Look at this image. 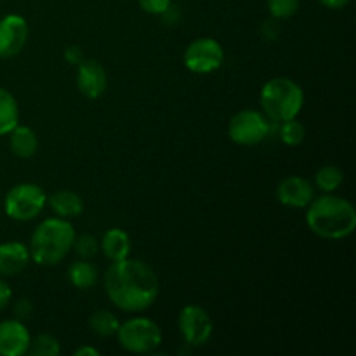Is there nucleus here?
<instances>
[{
    "label": "nucleus",
    "instance_id": "obj_12",
    "mask_svg": "<svg viewBox=\"0 0 356 356\" xmlns=\"http://www.w3.org/2000/svg\"><path fill=\"white\" fill-rule=\"evenodd\" d=\"M31 336L21 320H3L0 322V356L28 355Z\"/></svg>",
    "mask_w": 356,
    "mask_h": 356
},
{
    "label": "nucleus",
    "instance_id": "obj_30",
    "mask_svg": "<svg viewBox=\"0 0 356 356\" xmlns=\"http://www.w3.org/2000/svg\"><path fill=\"white\" fill-rule=\"evenodd\" d=\"M318 2L327 9H343L350 3V0H318Z\"/></svg>",
    "mask_w": 356,
    "mask_h": 356
},
{
    "label": "nucleus",
    "instance_id": "obj_5",
    "mask_svg": "<svg viewBox=\"0 0 356 356\" xmlns=\"http://www.w3.org/2000/svg\"><path fill=\"white\" fill-rule=\"evenodd\" d=\"M117 339L129 353H152L162 343V330L146 316H134L118 325Z\"/></svg>",
    "mask_w": 356,
    "mask_h": 356
},
{
    "label": "nucleus",
    "instance_id": "obj_19",
    "mask_svg": "<svg viewBox=\"0 0 356 356\" xmlns=\"http://www.w3.org/2000/svg\"><path fill=\"white\" fill-rule=\"evenodd\" d=\"M68 278L73 287L80 289V291H87L97 282V268L87 259L75 261L70 266Z\"/></svg>",
    "mask_w": 356,
    "mask_h": 356
},
{
    "label": "nucleus",
    "instance_id": "obj_27",
    "mask_svg": "<svg viewBox=\"0 0 356 356\" xmlns=\"http://www.w3.org/2000/svg\"><path fill=\"white\" fill-rule=\"evenodd\" d=\"M10 299H13V291H10L9 284L0 278V309L7 308L10 302Z\"/></svg>",
    "mask_w": 356,
    "mask_h": 356
},
{
    "label": "nucleus",
    "instance_id": "obj_11",
    "mask_svg": "<svg viewBox=\"0 0 356 356\" xmlns=\"http://www.w3.org/2000/svg\"><path fill=\"white\" fill-rule=\"evenodd\" d=\"M277 198L285 207L306 209L315 198V188L305 177L289 176L277 186Z\"/></svg>",
    "mask_w": 356,
    "mask_h": 356
},
{
    "label": "nucleus",
    "instance_id": "obj_2",
    "mask_svg": "<svg viewBox=\"0 0 356 356\" xmlns=\"http://www.w3.org/2000/svg\"><path fill=\"white\" fill-rule=\"evenodd\" d=\"M306 209V225L320 238L343 240L356 229V209L348 198L325 193Z\"/></svg>",
    "mask_w": 356,
    "mask_h": 356
},
{
    "label": "nucleus",
    "instance_id": "obj_31",
    "mask_svg": "<svg viewBox=\"0 0 356 356\" xmlns=\"http://www.w3.org/2000/svg\"><path fill=\"white\" fill-rule=\"evenodd\" d=\"M73 355L75 356H99V351L92 346H82V348H79V350L73 351Z\"/></svg>",
    "mask_w": 356,
    "mask_h": 356
},
{
    "label": "nucleus",
    "instance_id": "obj_17",
    "mask_svg": "<svg viewBox=\"0 0 356 356\" xmlns=\"http://www.w3.org/2000/svg\"><path fill=\"white\" fill-rule=\"evenodd\" d=\"M9 145L17 159H31L38 149V139L33 129L17 124L9 132Z\"/></svg>",
    "mask_w": 356,
    "mask_h": 356
},
{
    "label": "nucleus",
    "instance_id": "obj_24",
    "mask_svg": "<svg viewBox=\"0 0 356 356\" xmlns=\"http://www.w3.org/2000/svg\"><path fill=\"white\" fill-rule=\"evenodd\" d=\"M268 10L275 19H289L299 10L301 0H266Z\"/></svg>",
    "mask_w": 356,
    "mask_h": 356
},
{
    "label": "nucleus",
    "instance_id": "obj_21",
    "mask_svg": "<svg viewBox=\"0 0 356 356\" xmlns=\"http://www.w3.org/2000/svg\"><path fill=\"white\" fill-rule=\"evenodd\" d=\"M344 172L336 165H323L315 176V186L322 193H334L343 184Z\"/></svg>",
    "mask_w": 356,
    "mask_h": 356
},
{
    "label": "nucleus",
    "instance_id": "obj_29",
    "mask_svg": "<svg viewBox=\"0 0 356 356\" xmlns=\"http://www.w3.org/2000/svg\"><path fill=\"white\" fill-rule=\"evenodd\" d=\"M65 58H66V61L70 63V65H79V63L83 59L82 58V49H80L79 45H72V47L66 49Z\"/></svg>",
    "mask_w": 356,
    "mask_h": 356
},
{
    "label": "nucleus",
    "instance_id": "obj_15",
    "mask_svg": "<svg viewBox=\"0 0 356 356\" xmlns=\"http://www.w3.org/2000/svg\"><path fill=\"white\" fill-rule=\"evenodd\" d=\"M99 247L106 259H110L111 263H117V261L129 257V254H131V236L120 228H110L103 235Z\"/></svg>",
    "mask_w": 356,
    "mask_h": 356
},
{
    "label": "nucleus",
    "instance_id": "obj_20",
    "mask_svg": "<svg viewBox=\"0 0 356 356\" xmlns=\"http://www.w3.org/2000/svg\"><path fill=\"white\" fill-rule=\"evenodd\" d=\"M89 325L92 329V332H96L97 336L110 337L117 334L120 320L117 318V315L108 312V309H99V312H96L89 318Z\"/></svg>",
    "mask_w": 356,
    "mask_h": 356
},
{
    "label": "nucleus",
    "instance_id": "obj_8",
    "mask_svg": "<svg viewBox=\"0 0 356 356\" xmlns=\"http://www.w3.org/2000/svg\"><path fill=\"white\" fill-rule=\"evenodd\" d=\"M183 61L190 72L205 75V73H212L221 68L225 61V51L218 40L211 37H202L188 45Z\"/></svg>",
    "mask_w": 356,
    "mask_h": 356
},
{
    "label": "nucleus",
    "instance_id": "obj_3",
    "mask_svg": "<svg viewBox=\"0 0 356 356\" xmlns=\"http://www.w3.org/2000/svg\"><path fill=\"white\" fill-rule=\"evenodd\" d=\"M75 228L68 219L49 218L35 228L30 240V259L38 266H54L61 263L73 249Z\"/></svg>",
    "mask_w": 356,
    "mask_h": 356
},
{
    "label": "nucleus",
    "instance_id": "obj_9",
    "mask_svg": "<svg viewBox=\"0 0 356 356\" xmlns=\"http://www.w3.org/2000/svg\"><path fill=\"white\" fill-rule=\"evenodd\" d=\"M181 336L188 346H204L212 337V318L200 306H184L177 316Z\"/></svg>",
    "mask_w": 356,
    "mask_h": 356
},
{
    "label": "nucleus",
    "instance_id": "obj_1",
    "mask_svg": "<svg viewBox=\"0 0 356 356\" xmlns=\"http://www.w3.org/2000/svg\"><path fill=\"white\" fill-rule=\"evenodd\" d=\"M104 291L118 309L141 313L156 301L160 292L159 277L152 266L139 259L111 263L104 273Z\"/></svg>",
    "mask_w": 356,
    "mask_h": 356
},
{
    "label": "nucleus",
    "instance_id": "obj_18",
    "mask_svg": "<svg viewBox=\"0 0 356 356\" xmlns=\"http://www.w3.org/2000/svg\"><path fill=\"white\" fill-rule=\"evenodd\" d=\"M19 124V106L13 94L0 87V136H7Z\"/></svg>",
    "mask_w": 356,
    "mask_h": 356
},
{
    "label": "nucleus",
    "instance_id": "obj_10",
    "mask_svg": "<svg viewBox=\"0 0 356 356\" xmlns=\"http://www.w3.org/2000/svg\"><path fill=\"white\" fill-rule=\"evenodd\" d=\"M28 23L19 14H7L0 19V58L9 59L19 54L28 40Z\"/></svg>",
    "mask_w": 356,
    "mask_h": 356
},
{
    "label": "nucleus",
    "instance_id": "obj_22",
    "mask_svg": "<svg viewBox=\"0 0 356 356\" xmlns=\"http://www.w3.org/2000/svg\"><path fill=\"white\" fill-rule=\"evenodd\" d=\"M61 353L59 341L51 334H40L30 341L28 355L31 356H58Z\"/></svg>",
    "mask_w": 356,
    "mask_h": 356
},
{
    "label": "nucleus",
    "instance_id": "obj_7",
    "mask_svg": "<svg viewBox=\"0 0 356 356\" xmlns=\"http://www.w3.org/2000/svg\"><path fill=\"white\" fill-rule=\"evenodd\" d=\"M270 120L256 110H242L232 117L228 136L233 143L242 146H256L270 136Z\"/></svg>",
    "mask_w": 356,
    "mask_h": 356
},
{
    "label": "nucleus",
    "instance_id": "obj_13",
    "mask_svg": "<svg viewBox=\"0 0 356 356\" xmlns=\"http://www.w3.org/2000/svg\"><path fill=\"white\" fill-rule=\"evenodd\" d=\"M76 72V86L87 99H97L108 87V76L103 65L94 59H82Z\"/></svg>",
    "mask_w": 356,
    "mask_h": 356
},
{
    "label": "nucleus",
    "instance_id": "obj_6",
    "mask_svg": "<svg viewBox=\"0 0 356 356\" xmlns=\"http://www.w3.org/2000/svg\"><path fill=\"white\" fill-rule=\"evenodd\" d=\"M47 205L44 188L33 183H21L10 188L3 200V211L14 221H31Z\"/></svg>",
    "mask_w": 356,
    "mask_h": 356
},
{
    "label": "nucleus",
    "instance_id": "obj_16",
    "mask_svg": "<svg viewBox=\"0 0 356 356\" xmlns=\"http://www.w3.org/2000/svg\"><path fill=\"white\" fill-rule=\"evenodd\" d=\"M49 207L58 218H76L83 212V200L79 193L70 190H59L47 198Z\"/></svg>",
    "mask_w": 356,
    "mask_h": 356
},
{
    "label": "nucleus",
    "instance_id": "obj_26",
    "mask_svg": "<svg viewBox=\"0 0 356 356\" xmlns=\"http://www.w3.org/2000/svg\"><path fill=\"white\" fill-rule=\"evenodd\" d=\"M138 3L145 13L153 14V16H162L172 6V0H138Z\"/></svg>",
    "mask_w": 356,
    "mask_h": 356
},
{
    "label": "nucleus",
    "instance_id": "obj_28",
    "mask_svg": "<svg viewBox=\"0 0 356 356\" xmlns=\"http://www.w3.org/2000/svg\"><path fill=\"white\" fill-rule=\"evenodd\" d=\"M31 308H33V306H31V302L28 301V299H21V301H17L16 306H14V313H16L17 320L30 316Z\"/></svg>",
    "mask_w": 356,
    "mask_h": 356
},
{
    "label": "nucleus",
    "instance_id": "obj_14",
    "mask_svg": "<svg viewBox=\"0 0 356 356\" xmlns=\"http://www.w3.org/2000/svg\"><path fill=\"white\" fill-rule=\"evenodd\" d=\"M30 250L21 242L0 243V277H16L26 270Z\"/></svg>",
    "mask_w": 356,
    "mask_h": 356
},
{
    "label": "nucleus",
    "instance_id": "obj_23",
    "mask_svg": "<svg viewBox=\"0 0 356 356\" xmlns=\"http://www.w3.org/2000/svg\"><path fill=\"white\" fill-rule=\"evenodd\" d=\"M306 138V129L296 118L285 120L280 124V139L287 146H299Z\"/></svg>",
    "mask_w": 356,
    "mask_h": 356
},
{
    "label": "nucleus",
    "instance_id": "obj_25",
    "mask_svg": "<svg viewBox=\"0 0 356 356\" xmlns=\"http://www.w3.org/2000/svg\"><path fill=\"white\" fill-rule=\"evenodd\" d=\"M73 249H75V252L79 254L82 259H90V257L96 256L97 250H99V242H97L92 235H82L79 236V238L75 236Z\"/></svg>",
    "mask_w": 356,
    "mask_h": 356
},
{
    "label": "nucleus",
    "instance_id": "obj_4",
    "mask_svg": "<svg viewBox=\"0 0 356 356\" xmlns=\"http://www.w3.org/2000/svg\"><path fill=\"white\" fill-rule=\"evenodd\" d=\"M261 108L268 120L282 124L296 118L305 106V90L296 80L277 76L268 80L261 89Z\"/></svg>",
    "mask_w": 356,
    "mask_h": 356
}]
</instances>
